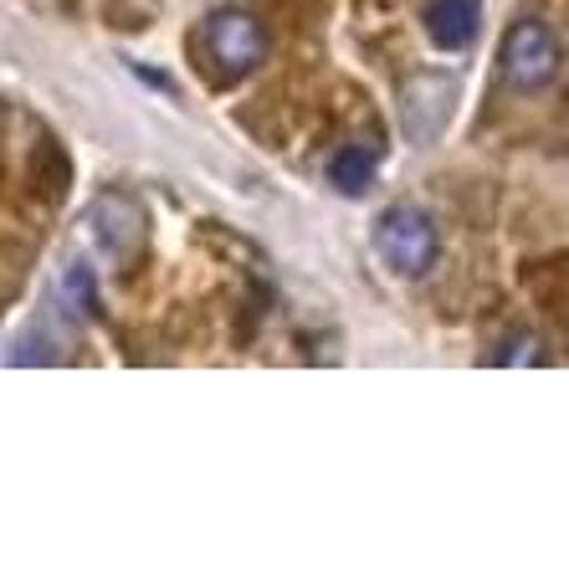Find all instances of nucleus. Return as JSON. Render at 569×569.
I'll return each mask as SVG.
<instances>
[{
  "label": "nucleus",
  "mask_w": 569,
  "mask_h": 569,
  "mask_svg": "<svg viewBox=\"0 0 569 569\" xmlns=\"http://www.w3.org/2000/svg\"><path fill=\"white\" fill-rule=\"evenodd\" d=\"M375 252H380V262L396 278H426L441 252L437 221L426 211H416V206H396V211H385L375 221Z\"/></svg>",
  "instance_id": "20e7f679"
},
{
  "label": "nucleus",
  "mask_w": 569,
  "mask_h": 569,
  "mask_svg": "<svg viewBox=\"0 0 569 569\" xmlns=\"http://www.w3.org/2000/svg\"><path fill=\"white\" fill-rule=\"evenodd\" d=\"M200 47H206V57H211V78L221 82V88H231V82L252 78L257 67H262L267 57V27L257 21L252 11H216L206 16V27H200Z\"/></svg>",
  "instance_id": "f257e3e1"
},
{
  "label": "nucleus",
  "mask_w": 569,
  "mask_h": 569,
  "mask_svg": "<svg viewBox=\"0 0 569 569\" xmlns=\"http://www.w3.org/2000/svg\"><path fill=\"white\" fill-rule=\"evenodd\" d=\"M88 241L98 247L103 262H129L144 241V211L129 196H103L88 211Z\"/></svg>",
  "instance_id": "39448f33"
},
{
  "label": "nucleus",
  "mask_w": 569,
  "mask_h": 569,
  "mask_svg": "<svg viewBox=\"0 0 569 569\" xmlns=\"http://www.w3.org/2000/svg\"><path fill=\"white\" fill-rule=\"evenodd\" d=\"M457 103H462V82L441 72V67H426V72L400 82V133L416 149L437 144L457 119Z\"/></svg>",
  "instance_id": "7ed1b4c3"
},
{
  "label": "nucleus",
  "mask_w": 569,
  "mask_h": 569,
  "mask_svg": "<svg viewBox=\"0 0 569 569\" xmlns=\"http://www.w3.org/2000/svg\"><path fill=\"white\" fill-rule=\"evenodd\" d=\"M477 27H482V6L477 0H431L426 6V37L441 52H462L477 41Z\"/></svg>",
  "instance_id": "423d86ee"
},
{
  "label": "nucleus",
  "mask_w": 569,
  "mask_h": 569,
  "mask_svg": "<svg viewBox=\"0 0 569 569\" xmlns=\"http://www.w3.org/2000/svg\"><path fill=\"white\" fill-rule=\"evenodd\" d=\"M375 170H380V154L370 144H345L329 159V186L339 196H365L375 186Z\"/></svg>",
  "instance_id": "0eeeda50"
},
{
  "label": "nucleus",
  "mask_w": 569,
  "mask_h": 569,
  "mask_svg": "<svg viewBox=\"0 0 569 569\" xmlns=\"http://www.w3.org/2000/svg\"><path fill=\"white\" fill-rule=\"evenodd\" d=\"M559 72H565V41L549 21L539 16H523L513 21L503 37V78L508 88L518 93H543V88H555Z\"/></svg>",
  "instance_id": "f03ea898"
}]
</instances>
